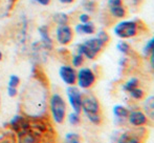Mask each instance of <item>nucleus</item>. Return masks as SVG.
Instances as JSON below:
<instances>
[{
  "label": "nucleus",
  "instance_id": "obj_19",
  "mask_svg": "<svg viewBox=\"0 0 154 143\" xmlns=\"http://www.w3.org/2000/svg\"><path fill=\"white\" fill-rule=\"evenodd\" d=\"M82 4H83L84 10H86L87 12L92 13L95 11V3L93 1H91V0H84Z\"/></svg>",
  "mask_w": 154,
  "mask_h": 143
},
{
  "label": "nucleus",
  "instance_id": "obj_31",
  "mask_svg": "<svg viewBox=\"0 0 154 143\" xmlns=\"http://www.w3.org/2000/svg\"><path fill=\"white\" fill-rule=\"evenodd\" d=\"M150 63L152 68H154V49L152 51V53L150 54Z\"/></svg>",
  "mask_w": 154,
  "mask_h": 143
},
{
  "label": "nucleus",
  "instance_id": "obj_20",
  "mask_svg": "<svg viewBox=\"0 0 154 143\" xmlns=\"http://www.w3.org/2000/svg\"><path fill=\"white\" fill-rule=\"evenodd\" d=\"M116 47L123 54H128L130 52V45L127 42H125V41H120L118 43V45H116Z\"/></svg>",
  "mask_w": 154,
  "mask_h": 143
},
{
  "label": "nucleus",
  "instance_id": "obj_30",
  "mask_svg": "<svg viewBox=\"0 0 154 143\" xmlns=\"http://www.w3.org/2000/svg\"><path fill=\"white\" fill-rule=\"evenodd\" d=\"M35 1L38 2V3H39V4H41V5L46 6V5H48V4H49L51 0H35Z\"/></svg>",
  "mask_w": 154,
  "mask_h": 143
},
{
  "label": "nucleus",
  "instance_id": "obj_1",
  "mask_svg": "<svg viewBox=\"0 0 154 143\" xmlns=\"http://www.w3.org/2000/svg\"><path fill=\"white\" fill-rule=\"evenodd\" d=\"M82 110L85 113L86 117L93 124H100L102 121L100 104L97 98L92 95H85L82 97Z\"/></svg>",
  "mask_w": 154,
  "mask_h": 143
},
{
  "label": "nucleus",
  "instance_id": "obj_33",
  "mask_svg": "<svg viewBox=\"0 0 154 143\" xmlns=\"http://www.w3.org/2000/svg\"><path fill=\"white\" fill-rule=\"evenodd\" d=\"M1 59H2V53L0 52V60H1Z\"/></svg>",
  "mask_w": 154,
  "mask_h": 143
},
{
  "label": "nucleus",
  "instance_id": "obj_7",
  "mask_svg": "<svg viewBox=\"0 0 154 143\" xmlns=\"http://www.w3.org/2000/svg\"><path fill=\"white\" fill-rule=\"evenodd\" d=\"M72 30L69 25H59L56 31V37L60 44L66 45L72 40Z\"/></svg>",
  "mask_w": 154,
  "mask_h": 143
},
{
  "label": "nucleus",
  "instance_id": "obj_11",
  "mask_svg": "<svg viewBox=\"0 0 154 143\" xmlns=\"http://www.w3.org/2000/svg\"><path fill=\"white\" fill-rule=\"evenodd\" d=\"M129 117V122L134 126H142V125L147 123V117L144 113L140 112V110H135L132 112L131 114L128 115Z\"/></svg>",
  "mask_w": 154,
  "mask_h": 143
},
{
  "label": "nucleus",
  "instance_id": "obj_28",
  "mask_svg": "<svg viewBox=\"0 0 154 143\" xmlns=\"http://www.w3.org/2000/svg\"><path fill=\"white\" fill-rule=\"evenodd\" d=\"M80 21L81 23H86V22H89V15L87 14H81L79 17Z\"/></svg>",
  "mask_w": 154,
  "mask_h": 143
},
{
  "label": "nucleus",
  "instance_id": "obj_23",
  "mask_svg": "<svg viewBox=\"0 0 154 143\" xmlns=\"http://www.w3.org/2000/svg\"><path fill=\"white\" fill-rule=\"evenodd\" d=\"M153 49H154V37L151 39V40L148 41L146 46L144 47V54L146 56H150V54L152 53Z\"/></svg>",
  "mask_w": 154,
  "mask_h": 143
},
{
  "label": "nucleus",
  "instance_id": "obj_34",
  "mask_svg": "<svg viewBox=\"0 0 154 143\" xmlns=\"http://www.w3.org/2000/svg\"><path fill=\"white\" fill-rule=\"evenodd\" d=\"M0 103H1V98H0Z\"/></svg>",
  "mask_w": 154,
  "mask_h": 143
},
{
  "label": "nucleus",
  "instance_id": "obj_2",
  "mask_svg": "<svg viewBox=\"0 0 154 143\" xmlns=\"http://www.w3.org/2000/svg\"><path fill=\"white\" fill-rule=\"evenodd\" d=\"M49 107H51V116L56 123H61L64 121L65 115H66V104L64 99L59 94L51 95L49 100Z\"/></svg>",
  "mask_w": 154,
  "mask_h": 143
},
{
  "label": "nucleus",
  "instance_id": "obj_14",
  "mask_svg": "<svg viewBox=\"0 0 154 143\" xmlns=\"http://www.w3.org/2000/svg\"><path fill=\"white\" fill-rule=\"evenodd\" d=\"M113 114L116 115L118 118H127L129 112L126 107L122 106V105H116L113 107Z\"/></svg>",
  "mask_w": 154,
  "mask_h": 143
},
{
  "label": "nucleus",
  "instance_id": "obj_13",
  "mask_svg": "<svg viewBox=\"0 0 154 143\" xmlns=\"http://www.w3.org/2000/svg\"><path fill=\"white\" fill-rule=\"evenodd\" d=\"M75 31L79 34H85V35H90L94 33V25L91 22L80 23L75 27Z\"/></svg>",
  "mask_w": 154,
  "mask_h": 143
},
{
  "label": "nucleus",
  "instance_id": "obj_32",
  "mask_svg": "<svg viewBox=\"0 0 154 143\" xmlns=\"http://www.w3.org/2000/svg\"><path fill=\"white\" fill-rule=\"evenodd\" d=\"M59 1L65 4H69V3H71V2H73V0H59Z\"/></svg>",
  "mask_w": 154,
  "mask_h": 143
},
{
  "label": "nucleus",
  "instance_id": "obj_26",
  "mask_svg": "<svg viewBox=\"0 0 154 143\" xmlns=\"http://www.w3.org/2000/svg\"><path fill=\"white\" fill-rule=\"evenodd\" d=\"M20 83V78L16 75H12L10 77V80H8V86L11 87H17Z\"/></svg>",
  "mask_w": 154,
  "mask_h": 143
},
{
  "label": "nucleus",
  "instance_id": "obj_3",
  "mask_svg": "<svg viewBox=\"0 0 154 143\" xmlns=\"http://www.w3.org/2000/svg\"><path fill=\"white\" fill-rule=\"evenodd\" d=\"M103 46V43L95 37V38L88 39L85 42L80 44L78 46V53L85 56L88 59H94L95 56L100 53V51H101Z\"/></svg>",
  "mask_w": 154,
  "mask_h": 143
},
{
  "label": "nucleus",
  "instance_id": "obj_12",
  "mask_svg": "<svg viewBox=\"0 0 154 143\" xmlns=\"http://www.w3.org/2000/svg\"><path fill=\"white\" fill-rule=\"evenodd\" d=\"M39 34L41 36V41H42V45L47 49H51L53 47V42H51V39L49 37L48 33V27L46 25H42V27H39Z\"/></svg>",
  "mask_w": 154,
  "mask_h": 143
},
{
  "label": "nucleus",
  "instance_id": "obj_24",
  "mask_svg": "<svg viewBox=\"0 0 154 143\" xmlns=\"http://www.w3.org/2000/svg\"><path fill=\"white\" fill-rule=\"evenodd\" d=\"M68 121L70 124L72 125H77L80 123V116L79 114H77V113H71V114L68 115Z\"/></svg>",
  "mask_w": 154,
  "mask_h": 143
},
{
  "label": "nucleus",
  "instance_id": "obj_17",
  "mask_svg": "<svg viewBox=\"0 0 154 143\" xmlns=\"http://www.w3.org/2000/svg\"><path fill=\"white\" fill-rule=\"evenodd\" d=\"M136 87H138V79H136V78H131V79L124 85V90H125L126 92H131L132 90H134V88H136Z\"/></svg>",
  "mask_w": 154,
  "mask_h": 143
},
{
  "label": "nucleus",
  "instance_id": "obj_9",
  "mask_svg": "<svg viewBox=\"0 0 154 143\" xmlns=\"http://www.w3.org/2000/svg\"><path fill=\"white\" fill-rule=\"evenodd\" d=\"M59 75L64 83L73 85L77 82V72L69 65H62L59 70Z\"/></svg>",
  "mask_w": 154,
  "mask_h": 143
},
{
  "label": "nucleus",
  "instance_id": "obj_6",
  "mask_svg": "<svg viewBox=\"0 0 154 143\" xmlns=\"http://www.w3.org/2000/svg\"><path fill=\"white\" fill-rule=\"evenodd\" d=\"M77 80L81 88H89L94 83L95 76L93 72L88 68H81L77 74Z\"/></svg>",
  "mask_w": 154,
  "mask_h": 143
},
{
  "label": "nucleus",
  "instance_id": "obj_16",
  "mask_svg": "<svg viewBox=\"0 0 154 143\" xmlns=\"http://www.w3.org/2000/svg\"><path fill=\"white\" fill-rule=\"evenodd\" d=\"M54 20L57 24L59 25H64L68 23V16L64 13H57L54 16Z\"/></svg>",
  "mask_w": 154,
  "mask_h": 143
},
{
  "label": "nucleus",
  "instance_id": "obj_22",
  "mask_svg": "<svg viewBox=\"0 0 154 143\" xmlns=\"http://www.w3.org/2000/svg\"><path fill=\"white\" fill-rule=\"evenodd\" d=\"M129 93L132 98L136 99V100L143 99V97H144V92H143V90H140V88H138V87L134 88V90H132L131 92H129Z\"/></svg>",
  "mask_w": 154,
  "mask_h": 143
},
{
  "label": "nucleus",
  "instance_id": "obj_29",
  "mask_svg": "<svg viewBox=\"0 0 154 143\" xmlns=\"http://www.w3.org/2000/svg\"><path fill=\"white\" fill-rule=\"evenodd\" d=\"M0 143H16V141H15V138L13 136H8V137L2 139Z\"/></svg>",
  "mask_w": 154,
  "mask_h": 143
},
{
  "label": "nucleus",
  "instance_id": "obj_25",
  "mask_svg": "<svg viewBox=\"0 0 154 143\" xmlns=\"http://www.w3.org/2000/svg\"><path fill=\"white\" fill-rule=\"evenodd\" d=\"M97 38L99 39V40L101 41L104 45H105L106 43L109 41V36H108V34L106 33V32H104V31H100L99 33H97Z\"/></svg>",
  "mask_w": 154,
  "mask_h": 143
},
{
  "label": "nucleus",
  "instance_id": "obj_15",
  "mask_svg": "<svg viewBox=\"0 0 154 143\" xmlns=\"http://www.w3.org/2000/svg\"><path fill=\"white\" fill-rule=\"evenodd\" d=\"M145 110L149 116L154 118V96L147 99V101L145 102Z\"/></svg>",
  "mask_w": 154,
  "mask_h": 143
},
{
  "label": "nucleus",
  "instance_id": "obj_8",
  "mask_svg": "<svg viewBox=\"0 0 154 143\" xmlns=\"http://www.w3.org/2000/svg\"><path fill=\"white\" fill-rule=\"evenodd\" d=\"M145 129H133V131L126 132L121 135L118 143H140L143 140L142 133Z\"/></svg>",
  "mask_w": 154,
  "mask_h": 143
},
{
  "label": "nucleus",
  "instance_id": "obj_4",
  "mask_svg": "<svg viewBox=\"0 0 154 143\" xmlns=\"http://www.w3.org/2000/svg\"><path fill=\"white\" fill-rule=\"evenodd\" d=\"M136 33H137V24L135 21H122L114 27V34L123 39L131 38V37L135 36Z\"/></svg>",
  "mask_w": 154,
  "mask_h": 143
},
{
  "label": "nucleus",
  "instance_id": "obj_27",
  "mask_svg": "<svg viewBox=\"0 0 154 143\" xmlns=\"http://www.w3.org/2000/svg\"><path fill=\"white\" fill-rule=\"evenodd\" d=\"M18 94V91H17V87H11V86H8V95L10 97H16V95Z\"/></svg>",
  "mask_w": 154,
  "mask_h": 143
},
{
  "label": "nucleus",
  "instance_id": "obj_5",
  "mask_svg": "<svg viewBox=\"0 0 154 143\" xmlns=\"http://www.w3.org/2000/svg\"><path fill=\"white\" fill-rule=\"evenodd\" d=\"M66 93H67L69 103H70L72 110H75V113L80 114L82 110V94L79 91V88H77L75 86L70 85L67 88Z\"/></svg>",
  "mask_w": 154,
  "mask_h": 143
},
{
  "label": "nucleus",
  "instance_id": "obj_21",
  "mask_svg": "<svg viewBox=\"0 0 154 143\" xmlns=\"http://www.w3.org/2000/svg\"><path fill=\"white\" fill-rule=\"evenodd\" d=\"M83 62H84V56L81 55V54L78 53L77 55H75L72 57V64H73V66H75V68L81 66L82 64H83Z\"/></svg>",
  "mask_w": 154,
  "mask_h": 143
},
{
  "label": "nucleus",
  "instance_id": "obj_10",
  "mask_svg": "<svg viewBox=\"0 0 154 143\" xmlns=\"http://www.w3.org/2000/svg\"><path fill=\"white\" fill-rule=\"evenodd\" d=\"M108 6H109L110 13L114 17L123 18L126 15V10L123 6L122 0H108Z\"/></svg>",
  "mask_w": 154,
  "mask_h": 143
},
{
  "label": "nucleus",
  "instance_id": "obj_18",
  "mask_svg": "<svg viewBox=\"0 0 154 143\" xmlns=\"http://www.w3.org/2000/svg\"><path fill=\"white\" fill-rule=\"evenodd\" d=\"M65 143H80V137L75 133H68L65 136Z\"/></svg>",
  "mask_w": 154,
  "mask_h": 143
}]
</instances>
